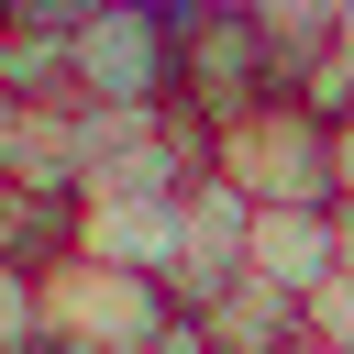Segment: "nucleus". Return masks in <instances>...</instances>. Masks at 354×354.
Here are the masks:
<instances>
[{
  "label": "nucleus",
  "mask_w": 354,
  "mask_h": 354,
  "mask_svg": "<svg viewBox=\"0 0 354 354\" xmlns=\"http://www.w3.org/2000/svg\"><path fill=\"white\" fill-rule=\"evenodd\" d=\"M299 332H310V343H332V354H354V254L299 299Z\"/></svg>",
  "instance_id": "obj_10"
},
{
  "label": "nucleus",
  "mask_w": 354,
  "mask_h": 354,
  "mask_svg": "<svg viewBox=\"0 0 354 354\" xmlns=\"http://www.w3.org/2000/svg\"><path fill=\"white\" fill-rule=\"evenodd\" d=\"M66 243H77V188L0 177V266H55Z\"/></svg>",
  "instance_id": "obj_8"
},
{
  "label": "nucleus",
  "mask_w": 354,
  "mask_h": 354,
  "mask_svg": "<svg viewBox=\"0 0 354 354\" xmlns=\"http://www.w3.org/2000/svg\"><path fill=\"white\" fill-rule=\"evenodd\" d=\"M243 221H254V199L221 188L210 166L177 188V254H166V299H177V310H210V299L243 277Z\"/></svg>",
  "instance_id": "obj_5"
},
{
  "label": "nucleus",
  "mask_w": 354,
  "mask_h": 354,
  "mask_svg": "<svg viewBox=\"0 0 354 354\" xmlns=\"http://www.w3.org/2000/svg\"><path fill=\"white\" fill-rule=\"evenodd\" d=\"M254 22H266V55H277V88H299V100H310V77L332 66V44H343L354 0H254Z\"/></svg>",
  "instance_id": "obj_7"
},
{
  "label": "nucleus",
  "mask_w": 354,
  "mask_h": 354,
  "mask_svg": "<svg viewBox=\"0 0 354 354\" xmlns=\"http://www.w3.org/2000/svg\"><path fill=\"white\" fill-rule=\"evenodd\" d=\"M177 11V122H199V133H221L232 111H254L266 88H277V55H266V22H254V0H166Z\"/></svg>",
  "instance_id": "obj_4"
},
{
  "label": "nucleus",
  "mask_w": 354,
  "mask_h": 354,
  "mask_svg": "<svg viewBox=\"0 0 354 354\" xmlns=\"http://www.w3.org/2000/svg\"><path fill=\"white\" fill-rule=\"evenodd\" d=\"M210 177L243 188L254 210H332V111L299 88H266L210 133Z\"/></svg>",
  "instance_id": "obj_1"
},
{
  "label": "nucleus",
  "mask_w": 354,
  "mask_h": 354,
  "mask_svg": "<svg viewBox=\"0 0 354 354\" xmlns=\"http://www.w3.org/2000/svg\"><path fill=\"white\" fill-rule=\"evenodd\" d=\"M199 321H210V343H221V354H288V343H299V299H288V288H266V277H232Z\"/></svg>",
  "instance_id": "obj_9"
},
{
  "label": "nucleus",
  "mask_w": 354,
  "mask_h": 354,
  "mask_svg": "<svg viewBox=\"0 0 354 354\" xmlns=\"http://www.w3.org/2000/svg\"><path fill=\"white\" fill-rule=\"evenodd\" d=\"M33 288H44V354H155V332L177 321L166 277L111 266V254H88V243H66Z\"/></svg>",
  "instance_id": "obj_2"
},
{
  "label": "nucleus",
  "mask_w": 354,
  "mask_h": 354,
  "mask_svg": "<svg viewBox=\"0 0 354 354\" xmlns=\"http://www.w3.org/2000/svg\"><path fill=\"white\" fill-rule=\"evenodd\" d=\"M332 210H354V100L332 111Z\"/></svg>",
  "instance_id": "obj_12"
},
{
  "label": "nucleus",
  "mask_w": 354,
  "mask_h": 354,
  "mask_svg": "<svg viewBox=\"0 0 354 354\" xmlns=\"http://www.w3.org/2000/svg\"><path fill=\"white\" fill-rule=\"evenodd\" d=\"M155 354H221V343H210V321H199V310H177V321L155 332Z\"/></svg>",
  "instance_id": "obj_13"
},
{
  "label": "nucleus",
  "mask_w": 354,
  "mask_h": 354,
  "mask_svg": "<svg viewBox=\"0 0 354 354\" xmlns=\"http://www.w3.org/2000/svg\"><path fill=\"white\" fill-rule=\"evenodd\" d=\"M77 111H166L177 100V11L166 0H88L66 33Z\"/></svg>",
  "instance_id": "obj_3"
},
{
  "label": "nucleus",
  "mask_w": 354,
  "mask_h": 354,
  "mask_svg": "<svg viewBox=\"0 0 354 354\" xmlns=\"http://www.w3.org/2000/svg\"><path fill=\"white\" fill-rule=\"evenodd\" d=\"M44 266H0V354H44Z\"/></svg>",
  "instance_id": "obj_11"
},
{
  "label": "nucleus",
  "mask_w": 354,
  "mask_h": 354,
  "mask_svg": "<svg viewBox=\"0 0 354 354\" xmlns=\"http://www.w3.org/2000/svg\"><path fill=\"white\" fill-rule=\"evenodd\" d=\"M332 266H343V210H254L243 221V277L310 299Z\"/></svg>",
  "instance_id": "obj_6"
}]
</instances>
